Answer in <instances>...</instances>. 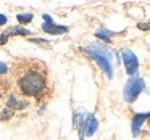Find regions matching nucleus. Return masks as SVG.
I'll list each match as a JSON object with an SVG mask.
<instances>
[{"label":"nucleus","mask_w":150,"mask_h":140,"mask_svg":"<svg viewBox=\"0 0 150 140\" xmlns=\"http://www.w3.org/2000/svg\"><path fill=\"white\" fill-rule=\"evenodd\" d=\"M18 89L24 97H40L47 90V74L40 63H23L18 74Z\"/></svg>","instance_id":"nucleus-1"},{"label":"nucleus","mask_w":150,"mask_h":140,"mask_svg":"<svg viewBox=\"0 0 150 140\" xmlns=\"http://www.w3.org/2000/svg\"><path fill=\"white\" fill-rule=\"evenodd\" d=\"M86 52L100 66V69L107 74L108 79L113 77V65H111V58H113V53H115L113 50L108 49L107 45H103L100 42H94L86 49Z\"/></svg>","instance_id":"nucleus-2"},{"label":"nucleus","mask_w":150,"mask_h":140,"mask_svg":"<svg viewBox=\"0 0 150 140\" xmlns=\"http://www.w3.org/2000/svg\"><path fill=\"white\" fill-rule=\"evenodd\" d=\"M144 89H145V82H144V79L139 77V76H132L131 79H127L126 85H124V90H123L124 100H126L127 103H134Z\"/></svg>","instance_id":"nucleus-3"},{"label":"nucleus","mask_w":150,"mask_h":140,"mask_svg":"<svg viewBox=\"0 0 150 140\" xmlns=\"http://www.w3.org/2000/svg\"><path fill=\"white\" fill-rule=\"evenodd\" d=\"M98 122L94 114H87L81 124H79V140H84V137H91L95 134Z\"/></svg>","instance_id":"nucleus-4"},{"label":"nucleus","mask_w":150,"mask_h":140,"mask_svg":"<svg viewBox=\"0 0 150 140\" xmlns=\"http://www.w3.org/2000/svg\"><path fill=\"white\" fill-rule=\"evenodd\" d=\"M121 58H123V63H124V68H126V72L132 77V76H136L137 69H139V60H137V56L134 55L131 50L124 49L123 52H121Z\"/></svg>","instance_id":"nucleus-5"},{"label":"nucleus","mask_w":150,"mask_h":140,"mask_svg":"<svg viewBox=\"0 0 150 140\" xmlns=\"http://www.w3.org/2000/svg\"><path fill=\"white\" fill-rule=\"evenodd\" d=\"M42 31L47 34H53V36H60V34L68 32V26H60L55 24L52 20V16L49 15H44V24H42Z\"/></svg>","instance_id":"nucleus-6"},{"label":"nucleus","mask_w":150,"mask_h":140,"mask_svg":"<svg viewBox=\"0 0 150 140\" xmlns=\"http://www.w3.org/2000/svg\"><path fill=\"white\" fill-rule=\"evenodd\" d=\"M149 117H150V111H149V113H136L132 116V124H131V129H132V135L134 137L139 135L140 127H142V124L145 122Z\"/></svg>","instance_id":"nucleus-7"},{"label":"nucleus","mask_w":150,"mask_h":140,"mask_svg":"<svg viewBox=\"0 0 150 140\" xmlns=\"http://www.w3.org/2000/svg\"><path fill=\"white\" fill-rule=\"evenodd\" d=\"M24 106H26V103L18 100L15 94H11L10 97H8V100H7V108H10V110L15 111V110H23Z\"/></svg>","instance_id":"nucleus-8"},{"label":"nucleus","mask_w":150,"mask_h":140,"mask_svg":"<svg viewBox=\"0 0 150 140\" xmlns=\"http://www.w3.org/2000/svg\"><path fill=\"white\" fill-rule=\"evenodd\" d=\"M4 36H7V37H10V36H29V31L24 29V27H20V26H13V27H8L4 32Z\"/></svg>","instance_id":"nucleus-9"},{"label":"nucleus","mask_w":150,"mask_h":140,"mask_svg":"<svg viewBox=\"0 0 150 140\" xmlns=\"http://www.w3.org/2000/svg\"><path fill=\"white\" fill-rule=\"evenodd\" d=\"M113 31H107V29H100L95 32V37H98V39H102L103 42H110V37L113 36Z\"/></svg>","instance_id":"nucleus-10"},{"label":"nucleus","mask_w":150,"mask_h":140,"mask_svg":"<svg viewBox=\"0 0 150 140\" xmlns=\"http://www.w3.org/2000/svg\"><path fill=\"white\" fill-rule=\"evenodd\" d=\"M16 20L20 21L21 24H28V23L33 21V15L31 13H20V15H16Z\"/></svg>","instance_id":"nucleus-11"},{"label":"nucleus","mask_w":150,"mask_h":140,"mask_svg":"<svg viewBox=\"0 0 150 140\" xmlns=\"http://www.w3.org/2000/svg\"><path fill=\"white\" fill-rule=\"evenodd\" d=\"M13 113H15L13 110H10V108H7V110H4L2 113H0V119H10V117L13 116Z\"/></svg>","instance_id":"nucleus-12"},{"label":"nucleus","mask_w":150,"mask_h":140,"mask_svg":"<svg viewBox=\"0 0 150 140\" xmlns=\"http://www.w3.org/2000/svg\"><path fill=\"white\" fill-rule=\"evenodd\" d=\"M137 27L142 31H150V23H139L137 24Z\"/></svg>","instance_id":"nucleus-13"},{"label":"nucleus","mask_w":150,"mask_h":140,"mask_svg":"<svg viewBox=\"0 0 150 140\" xmlns=\"http://www.w3.org/2000/svg\"><path fill=\"white\" fill-rule=\"evenodd\" d=\"M8 72V66L5 63H0V74H7Z\"/></svg>","instance_id":"nucleus-14"},{"label":"nucleus","mask_w":150,"mask_h":140,"mask_svg":"<svg viewBox=\"0 0 150 140\" xmlns=\"http://www.w3.org/2000/svg\"><path fill=\"white\" fill-rule=\"evenodd\" d=\"M4 24H7V16L5 15H0V26H4Z\"/></svg>","instance_id":"nucleus-15"},{"label":"nucleus","mask_w":150,"mask_h":140,"mask_svg":"<svg viewBox=\"0 0 150 140\" xmlns=\"http://www.w3.org/2000/svg\"><path fill=\"white\" fill-rule=\"evenodd\" d=\"M7 40H8V37L2 34V36H0V45H4V44H7Z\"/></svg>","instance_id":"nucleus-16"},{"label":"nucleus","mask_w":150,"mask_h":140,"mask_svg":"<svg viewBox=\"0 0 150 140\" xmlns=\"http://www.w3.org/2000/svg\"><path fill=\"white\" fill-rule=\"evenodd\" d=\"M0 100H2V89H0Z\"/></svg>","instance_id":"nucleus-17"},{"label":"nucleus","mask_w":150,"mask_h":140,"mask_svg":"<svg viewBox=\"0 0 150 140\" xmlns=\"http://www.w3.org/2000/svg\"><path fill=\"white\" fill-rule=\"evenodd\" d=\"M149 126H150V117H149Z\"/></svg>","instance_id":"nucleus-18"}]
</instances>
